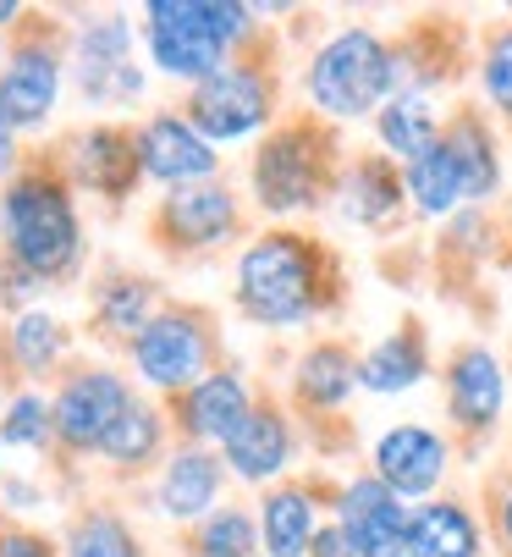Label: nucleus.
<instances>
[{"label": "nucleus", "instance_id": "nucleus-16", "mask_svg": "<svg viewBox=\"0 0 512 557\" xmlns=\"http://www.w3.org/2000/svg\"><path fill=\"white\" fill-rule=\"evenodd\" d=\"M287 458H292V431L276 409H253L226 442V463L242 481H271V474L287 469Z\"/></svg>", "mask_w": 512, "mask_h": 557}, {"label": "nucleus", "instance_id": "nucleus-30", "mask_svg": "<svg viewBox=\"0 0 512 557\" xmlns=\"http://www.w3.org/2000/svg\"><path fill=\"white\" fill-rule=\"evenodd\" d=\"M479 89L485 100L496 106V116L512 122V28H501L490 45H485V61H479Z\"/></svg>", "mask_w": 512, "mask_h": 557}, {"label": "nucleus", "instance_id": "nucleus-38", "mask_svg": "<svg viewBox=\"0 0 512 557\" xmlns=\"http://www.w3.org/2000/svg\"><path fill=\"white\" fill-rule=\"evenodd\" d=\"M12 166V127H7V116H0V172Z\"/></svg>", "mask_w": 512, "mask_h": 557}, {"label": "nucleus", "instance_id": "nucleus-34", "mask_svg": "<svg viewBox=\"0 0 512 557\" xmlns=\"http://www.w3.org/2000/svg\"><path fill=\"white\" fill-rule=\"evenodd\" d=\"M50 420H55V414H45L39 397H17V404H12V420H7V431H0V436L17 442V447H39L45 431H50Z\"/></svg>", "mask_w": 512, "mask_h": 557}, {"label": "nucleus", "instance_id": "nucleus-37", "mask_svg": "<svg viewBox=\"0 0 512 557\" xmlns=\"http://www.w3.org/2000/svg\"><path fill=\"white\" fill-rule=\"evenodd\" d=\"M496 530H501V541H507V552H512V486H507L501 503H496Z\"/></svg>", "mask_w": 512, "mask_h": 557}, {"label": "nucleus", "instance_id": "nucleus-6", "mask_svg": "<svg viewBox=\"0 0 512 557\" xmlns=\"http://www.w3.org/2000/svg\"><path fill=\"white\" fill-rule=\"evenodd\" d=\"M193 127L210 138V144H232V138H248L260 133L265 116H271V84L253 66H221L210 72L204 84H193Z\"/></svg>", "mask_w": 512, "mask_h": 557}, {"label": "nucleus", "instance_id": "nucleus-19", "mask_svg": "<svg viewBox=\"0 0 512 557\" xmlns=\"http://www.w3.org/2000/svg\"><path fill=\"white\" fill-rule=\"evenodd\" d=\"M55 106V61L45 50H17L0 77V116L7 127H34Z\"/></svg>", "mask_w": 512, "mask_h": 557}, {"label": "nucleus", "instance_id": "nucleus-32", "mask_svg": "<svg viewBox=\"0 0 512 557\" xmlns=\"http://www.w3.org/2000/svg\"><path fill=\"white\" fill-rule=\"evenodd\" d=\"M12 348H17V359H23V370H45L50 359H55V348H61V337H55V321L50 314H23L17 321V332H12Z\"/></svg>", "mask_w": 512, "mask_h": 557}, {"label": "nucleus", "instance_id": "nucleus-10", "mask_svg": "<svg viewBox=\"0 0 512 557\" xmlns=\"http://www.w3.org/2000/svg\"><path fill=\"white\" fill-rule=\"evenodd\" d=\"M133 359H138L143 381H154V386H193V375H204L210 343L188 314H160V321H149L138 332Z\"/></svg>", "mask_w": 512, "mask_h": 557}, {"label": "nucleus", "instance_id": "nucleus-2", "mask_svg": "<svg viewBox=\"0 0 512 557\" xmlns=\"http://www.w3.org/2000/svg\"><path fill=\"white\" fill-rule=\"evenodd\" d=\"M402 89V66L397 50L370 34V28H341L330 34L314 61H309V100L314 111L336 116V122H359V116H380V106Z\"/></svg>", "mask_w": 512, "mask_h": 557}, {"label": "nucleus", "instance_id": "nucleus-31", "mask_svg": "<svg viewBox=\"0 0 512 557\" xmlns=\"http://www.w3.org/2000/svg\"><path fill=\"white\" fill-rule=\"evenodd\" d=\"M72 557H138V546L111 513H95L72 530Z\"/></svg>", "mask_w": 512, "mask_h": 557}, {"label": "nucleus", "instance_id": "nucleus-24", "mask_svg": "<svg viewBox=\"0 0 512 557\" xmlns=\"http://www.w3.org/2000/svg\"><path fill=\"white\" fill-rule=\"evenodd\" d=\"M265 552L271 557H309L314 535H320V508L303 486H282L265 497Z\"/></svg>", "mask_w": 512, "mask_h": 557}, {"label": "nucleus", "instance_id": "nucleus-25", "mask_svg": "<svg viewBox=\"0 0 512 557\" xmlns=\"http://www.w3.org/2000/svg\"><path fill=\"white\" fill-rule=\"evenodd\" d=\"M221 492V463L210 453H177L165 463V481H160V508L171 519H199Z\"/></svg>", "mask_w": 512, "mask_h": 557}, {"label": "nucleus", "instance_id": "nucleus-27", "mask_svg": "<svg viewBox=\"0 0 512 557\" xmlns=\"http://www.w3.org/2000/svg\"><path fill=\"white\" fill-rule=\"evenodd\" d=\"M77 177L89 188H100V194H122L133 183V144L122 133H111V127L89 133L77 144Z\"/></svg>", "mask_w": 512, "mask_h": 557}, {"label": "nucleus", "instance_id": "nucleus-26", "mask_svg": "<svg viewBox=\"0 0 512 557\" xmlns=\"http://www.w3.org/2000/svg\"><path fill=\"white\" fill-rule=\"evenodd\" d=\"M447 144L463 166V183H469V199H490L496 183H501V161H496V138L485 127V116L463 111L452 127H447Z\"/></svg>", "mask_w": 512, "mask_h": 557}, {"label": "nucleus", "instance_id": "nucleus-21", "mask_svg": "<svg viewBox=\"0 0 512 557\" xmlns=\"http://www.w3.org/2000/svg\"><path fill=\"white\" fill-rule=\"evenodd\" d=\"M424 375H430V354H424V337H419V332H391V337H380V343L359 359V386L375 392V397L413 392Z\"/></svg>", "mask_w": 512, "mask_h": 557}, {"label": "nucleus", "instance_id": "nucleus-5", "mask_svg": "<svg viewBox=\"0 0 512 557\" xmlns=\"http://www.w3.org/2000/svg\"><path fill=\"white\" fill-rule=\"evenodd\" d=\"M253 194H260V205L276 210V215L320 205V194H325V138L309 133V127H282L265 144L260 161H253Z\"/></svg>", "mask_w": 512, "mask_h": 557}, {"label": "nucleus", "instance_id": "nucleus-12", "mask_svg": "<svg viewBox=\"0 0 512 557\" xmlns=\"http://www.w3.org/2000/svg\"><path fill=\"white\" fill-rule=\"evenodd\" d=\"M127 386L116 375H77L66 381V392L55 397V431L72 447H105V436L116 431V420L127 414Z\"/></svg>", "mask_w": 512, "mask_h": 557}, {"label": "nucleus", "instance_id": "nucleus-28", "mask_svg": "<svg viewBox=\"0 0 512 557\" xmlns=\"http://www.w3.org/2000/svg\"><path fill=\"white\" fill-rule=\"evenodd\" d=\"M160 447V414L149 404H127V414L116 420V431L105 436V453L116 463H143Z\"/></svg>", "mask_w": 512, "mask_h": 557}, {"label": "nucleus", "instance_id": "nucleus-3", "mask_svg": "<svg viewBox=\"0 0 512 557\" xmlns=\"http://www.w3.org/2000/svg\"><path fill=\"white\" fill-rule=\"evenodd\" d=\"M248 34V7L232 0H154L149 7V55L160 72L204 84L226 66V50Z\"/></svg>", "mask_w": 512, "mask_h": 557}, {"label": "nucleus", "instance_id": "nucleus-13", "mask_svg": "<svg viewBox=\"0 0 512 557\" xmlns=\"http://www.w3.org/2000/svg\"><path fill=\"white\" fill-rule=\"evenodd\" d=\"M138 166L171 188L183 183H204L215 172V149L210 138L193 127V122H177V116H154L138 138Z\"/></svg>", "mask_w": 512, "mask_h": 557}, {"label": "nucleus", "instance_id": "nucleus-11", "mask_svg": "<svg viewBox=\"0 0 512 557\" xmlns=\"http://www.w3.org/2000/svg\"><path fill=\"white\" fill-rule=\"evenodd\" d=\"M77 77H83V95L100 100V106L133 100L143 89V77L133 66V34H127V23L105 17V23H95L89 34L77 39Z\"/></svg>", "mask_w": 512, "mask_h": 557}, {"label": "nucleus", "instance_id": "nucleus-7", "mask_svg": "<svg viewBox=\"0 0 512 557\" xmlns=\"http://www.w3.org/2000/svg\"><path fill=\"white\" fill-rule=\"evenodd\" d=\"M408 513L413 508H402V497L375 474H359L336 497V530L359 557H408Z\"/></svg>", "mask_w": 512, "mask_h": 557}, {"label": "nucleus", "instance_id": "nucleus-18", "mask_svg": "<svg viewBox=\"0 0 512 557\" xmlns=\"http://www.w3.org/2000/svg\"><path fill=\"white\" fill-rule=\"evenodd\" d=\"M402 188H408L419 215H452L458 205H469V183H463V166H458L447 133H441V144L424 149L419 161L402 166Z\"/></svg>", "mask_w": 512, "mask_h": 557}, {"label": "nucleus", "instance_id": "nucleus-35", "mask_svg": "<svg viewBox=\"0 0 512 557\" xmlns=\"http://www.w3.org/2000/svg\"><path fill=\"white\" fill-rule=\"evenodd\" d=\"M309 557H359V552L348 546V535H341L336 524H320V535H314V546H309Z\"/></svg>", "mask_w": 512, "mask_h": 557}, {"label": "nucleus", "instance_id": "nucleus-15", "mask_svg": "<svg viewBox=\"0 0 512 557\" xmlns=\"http://www.w3.org/2000/svg\"><path fill=\"white\" fill-rule=\"evenodd\" d=\"M408 557H479V524L463 503H419L408 513Z\"/></svg>", "mask_w": 512, "mask_h": 557}, {"label": "nucleus", "instance_id": "nucleus-36", "mask_svg": "<svg viewBox=\"0 0 512 557\" xmlns=\"http://www.w3.org/2000/svg\"><path fill=\"white\" fill-rule=\"evenodd\" d=\"M0 557H50V552L34 535H0Z\"/></svg>", "mask_w": 512, "mask_h": 557}, {"label": "nucleus", "instance_id": "nucleus-33", "mask_svg": "<svg viewBox=\"0 0 512 557\" xmlns=\"http://www.w3.org/2000/svg\"><path fill=\"white\" fill-rule=\"evenodd\" d=\"M100 314H105V326H111V332H143L149 293H143L138 282H111V287H105V304H100Z\"/></svg>", "mask_w": 512, "mask_h": 557}, {"label": "nucleus", "instance_id": "nucleus-14", "mask_svg": "<svg viewBox=\"0 0 512 557\" xmlns=\"http://www.w3.org/2000/svg\"><path fill=\"white\" fill-rule=\"evenodd\" d=\"M402 199H408V188H402L397 166L380 161V154L353 161L348 172H341V183H336V210H341V221H353V226H386Z\"/></svg>", "mask_w": 512, "mask_h": 557}, {"label": "nucleus", "instance_id": "nucleus-23", "mask_svg": "<svg viewBox=\"0 0 512 557\" xmlns=\"http://www.w3.org/2000/svg\"><path fill=\"white\" fill-rule=\"evenodd\" d=\"M359 392V359L341 343H320L298 359V397L309 409H341Z\"/></svg>", "mask_w": 512, "mask_h": 557}, {"label": "nucleus", "instance_id": "nucleus-17", "mask_svg": "<svg viewBox=\"0 0 512 557\" xmlns=\"http://www.w3.org/2000/svg\"><path fill=\"white\" fill-rule=\"evenodd\" d=\"M375 133H380V144L397 154V161L408 166V161H419L430 144H441L447 127H441V116H436L430 89H402V95H391V100L380 106Z\"/></svg>", "mask_w": 512, "mask_h": 557}, {"label": "nucleus", "instance_id": "nucleus-4", "mask_svg": "<svg viewBox=\"0 0 512 557\" xmlns=\"http://www.w3.org/2000/svg\"><path fill=\"white\" fill-rule=\"evenodd\" d=\"M7 244H12V260L28 276H55V271L72 265L77 215H72V205L55 183L34 177V183H17L7 194Z\"/></svg>", "mask_w": 512, "mask_h": 557}, {"label": "nucleus", "instance_id": "nucleus-8", "mask_svg": "<svg viewBox=\"0 0 512 557\" xmlns=\"http://www.w3.org/2000/svg\"><path fill=\"white\" fill-rule=\"evenodd\" d=\"M452 469V447L430 425H391L375 442V481H386L402 503L408 497H430Z\"/></svg>", "mask_w": 512, "mask_h": 557}, {"label": "nucleus", "instance_id": "nucleus-1", "mask_svg": "<svg viewBox=\"0 0 512 557\" xmlns=\"http://www.w3.org/2000/svg\"><path fill=\"white\" fill-rule=\"evenodd\" d=\"M237 304L260 326H303L325 304V260L309 237L271 232L237 260Z\"/></svg>", "mask_w": 512, "mask_h": 557}, {"label": "nucleus", "instance_id": "nucleus-20", "mask_svg": "<svg viewBox=\"0 0 512 557\" xmlns=\"http://www.w3.org/2000/svg\"><path fill=\"white\" fill-rule=\"evenodd\" d=\"M232 221H237L232 194L215 188V183L177 188V194L165 199V232L177 237V244H188V249H204V244H215V237H226Z\"/></svg>", "mask_w": 512, "mask_h": 557}, {"label": "nucleus", "instance_id": "nucleus-29", "mask_svg": "<svg viewBox=\"0 0 512 557\" xmlns=\"http://www.w3.org/2000/svg\"><path fill=\"white\" fill-rule=\"evenodd\" d=\"M253 546H260V530H253V519L237 513V508L215 513L204 524V535H199V552L204 557H253Z\"/></svg>", "mask_w": 512, "mask_h": 557}, {"label": "nucleus", "instance_id": "nucleus-22", "mask_svg": "<svg viewBox=\"0 0 512 557\" xmlns=\"http://www.w3.org/2000/svg\"><path fill=\"white\" fill-rule=\"evenodd\" d=\"M248 414H253V409H248V392H242V381H237V375H204V381L188 392L183 425H188L193 436H204V442H221V447H226Z\"/></svg>", "mask_w": 512, "mask_h": 557}, {"label": "nucleus", "instance_id": "nucleus-9", "mask_svg": "<svg viewBox=\"0 0 512 557\" xmlns=\"http://www.w3.org/2000/svg\"><path fill=\"white\" fill-rule=\"evenodd\" d=\"M507 409V375L501 359L485 343H469L452 354L447 364V414L458 420V431H496Z\"/></svg>", "mask_w": 512, "mask_h": 557}]
</instances>
